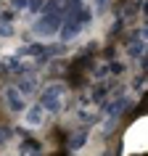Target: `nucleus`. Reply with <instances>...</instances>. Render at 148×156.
I'll return each instance as SVG.
<instances>
[{
    "instance_id": "obj_1",
    "label": "nucleus",
    "mask_w": 148,
    "mask_h": 156,
    "mask_svg": "<svg viewBox=\"0 0 148 156\" xmlns=\"http://www.w3.org/2000/svg\"><path fill=\"white\" fill-rule=\"evenodd\" d=\"M61 21H64V11H58V8L56 11H48V13L34 24V32H37V34H53Z\"/></svg>"
},
{
    "instance_id": "obj_2",
    "label": "nucleus",
    "mask_w": 148,
    "mask_h": 156,
    "mask_svg": "<svg viewBox=\"0 0 148 156\" xmlns=\"http://www.w3.org/2000/svg\"><path fill=\"white\" fill-rule=\"evenodd\" d=\"M61 98H64V87H48V90L42 93V106L50 108V111H58L61 108Z\"/></svg>"
},
{
    "instance_id": "obj_3",
    "label": "nucleus",
    "mask_w": 148,
    "mask_h": 156,
    "mask_svg": "<svg viewBox=\"0 0 148 156\" xmlns=\"http://www.w3.org/2000/svg\"><path fill=\"white\" fill-rule=\"evenodd\" d=\"M8 101H11V106H13V108H21V101H19L16 90H8Z\"/></svg>"
},
{
    "instance_id": "obj_4",
    "label": "nucleus",
    "mask_w": 148,
    "mask_h": 156,
    "mask_svg": "<svg viewBox=\"0 0 148 156\" xmlns=\"http://www.w3.org/2000/svg\"><path fill=\"white\" fill-rule=\"evenodd\" d=\"M82 143H85V135H82V132H79V135H74V138H72V148H79Z\"/></svg>"
},
{
    "instance_id": "obj_5",
    "label": "nucleus",
    "mask_w": 148,
    "mask_h": 156,
    "mask_svg": "<svg viewBox=\"0 0 148 156\" xmlns=\"http://www.w3.org/2000/svg\"><path fill=\"white\" fill-rule=\"evenodd\" d=\"M37 119H40V108H34L32 114H29V122H32V124H37Z\"/></svg>"
},
{
    "instance_id": "obj_6",
    "label": "nucleus",
    "mask_w": 148,
    "mask_h": 156,
    "mask_svg": "<svg viewBox=\"0 0 148 156\" xmlns=\"http://www.w3.org/2000/svg\"><path fill=\"white\" fill-rule=\"evenodd\" d=\"M13 5H16V8H24V5H26V0H13Z\"/></svg>"
},
{
    "instance_id": "obj_7",
    "label": "nucleus",
    "mask_w": 148,
    "mask_h": 156,
    "mask_svg": "<svg viewBox=\"0 0 148 156\" xmlns=\"http://www.w3.org/2000/svg\"><path fill=\"white\" fill-rule=\"evenodd\" d=\"M98 5H103V0H98Z\"/></svg>"
}]
</instances>
